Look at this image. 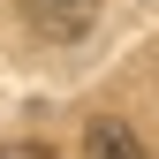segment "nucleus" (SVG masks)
<instances>
[{
    "mask_svg": "<svg viewBox=\"0 0 159 159\" xmlns=\"http://www.w3.org/2000/svg\"><path fill=\"white\" fill-rule=\"evenodd\" d=\"M84 159H152V152L136 144L129 121H91L84 129Z\"/></svg>",
    "mask_w": 159,
    "mask_h": 159,
    "instance_id": "f257e3e1",
    "label": "nucleus"
},
{
    "mask_svg": "<svg viewBox=\"0 0 159 159\" xmlns=\"http://www.w3.org/2000/svg\"><path fill=\"white\" fill-rule=\"evenodd\" d=\"M0 159H53L46 144H30V136H15V144H0Z\"/></svg>",
    "mask_w": 159,
    "mask_h": 159,
    "instance_id": "f03ea898",
    "label": "nucleus"
},
{
    "mask_svg": "<svg viewBox=\"0 0 159 159\" xmlns=\"http://www.w3.org/2000/svg\"><path fill=\"white\" fill-rule=\"evenodd\" d=\"M30 8H46V15H84L91 0H30Z\"/></svg>",
    "mask_w": 159,
    "mask_h": 159,
    "instance_id": "7ed1b4c3",
    "label": "nucleus"
}]
</instances>
